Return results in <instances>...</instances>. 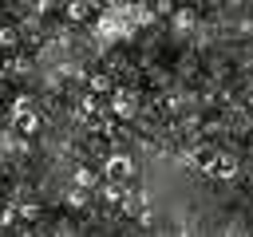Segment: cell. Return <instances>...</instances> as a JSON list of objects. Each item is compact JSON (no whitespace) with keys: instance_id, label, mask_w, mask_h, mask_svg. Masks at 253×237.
<instances>
[{"instance_id":"obj_1","label":"cell","mask_w":253,"mask_h":237,"mask_svg":"<svg viewBox=\"0 0 253 237\" xmlns=\"http://www.w3.org/2000/svg\"><path fill=\"white\" fill-rule=\"evenodd\" d=\"M103 174H107L111 182H126V178H134V162H130V154H111V158L103 162Z\"/></svg>"},{"instance_id":"obj_2","label":"cell","mask_w":253,"mask_h":237,"mask_svg":"<svg viewBox=\"0 0 253 237\" xmlns=\"http://www.w3.org/2000/svg\"><path fill=\"white\" fill-rule=\"evenodd\" d=\"M103 40H111V36H126L130 32V24H126V12H107L103 20H99V28H95Z\"/></svg>"},{"instance_id":"obj_3","label":"cell","mask_w":253,"mask_h":237,"mask_svg":"<svg viewBox=\"0 0 253 237\" xmlns=\"http://www.w3.org/2000/svg\"><path fill=\"white\" fill-rule=\"evenodd\" d=\"M210 170H213V178H221V182H233V178L241 174V162H237L233 154H217Z\"/></svg>"},{"instance_id":"obj_4","label":"cell","mask_w":253,"mask_h":237,"mask_svg":"<svg viewBox=\"0 0 253 237\" xmlns=\"http://www.w3.org/2000/svg\"><path fill=\"white\" fill-rule=\"evenodd\" d=\"M111 107H115L119 118H134V115H138V99H134V91H115Z\"/></svg>"},{"instance_id":"obj_5","label":"cell","mask_w":253,"mask_h":237,"mask_svg":"<svg viewBox=\"0 0 253 237\" xmlns=\"http://www.w3.org/2000/svg\"><path fill=\"white\" fill-rule=\"evenodd\" d=\"M16 122H20V130H24V134H36V130H40V126H43V122H40V115H36V111H28V115H24V118H16Z\"/></svg>"},{"instance_id":"obj_6","label":"cell","mask_w":253,"mask_h":237,"mask_svg":"<svg viewBox=\"0 0 253 237\" xmlns=\"http://www.w3.org/2000/svg\"><path fill=\"white\" fill-rule=\"evenodd\" d=\"M91 16V8L83 4V0H75V4H67V20H87Z\"/></svg>"},{"instance_id":"obj_7","label":"cell","mask_w":253,"mask_h":237,"mask_svg":"<svg viewBox=\"0 0 253 237\" xmlns=\"http://www.w3.org/2000/svg\"><path fill=\"white\" fill-rule=\"evenodd\" d=\"M28 111H36V103H32V99H28V95H20V99H16V103H12V115H16V118H24V115H28Z\"/></svg>"},{"instance_id":"obj_8","label":"cell","mask_w":253,"mask_h":237,"mask_svg":"<svg viewBox=\"0 0 253 237\" xmlns=\"http://www.w3.org/2000/svg\"><path fill=\"white\" fill-rule=\"evenodd\" d=\"M16 28H8V24H0V47H16Z\"/></svg>"},{"instance_id":"obj_9","label":"cell","mask_w":253,"mask_h":237,"mask_svg":"<svg viewBox=\"0 0 253 237\" xmlns=\"http://www.w3.org/2000/svg\"><path fill=\"white\" fill-rule=\"evenodd\" d=\"M103 91H111V79L107 75H91V95H103Z\"/></svg>"},{"instance_id":"obj_10","label":"cell","mask_w":253,"mask_h":237,"mask_svg":"<svg viewBox=\"0 0 253 237\" xmlns=\"http://www.w3.org/2000/svg\"><path fill=\"white\" fill-rule=\"evenodd\" d=\"M75 182H79L83 190H95V174H91V170H75Z\"/></svg>"},{"instance_id":"obj_11","label":"cell","mask_w":253,"mask_h":237,"mask_svg":"<svg viewBox=\"0 0 253 237\" xmlns=\"http://www.w3.org/2000/svg\"><path fill=\"white\" fill-rule=\"evenodd\" d=\"M174 24H178V28H194V12H186V8L174 12Z\"/></svg>"},{"instance_id":"obj_12","label":"cell","mask_w":253,"mask_h":237,"mask_svg":"<svg viewBox=\"0 0 253 237\" xmlns=\"http://www.w3.org/2000/svg\"><path fill=\"white\" fill-rule=\"evenodd\" d=\"M16 217H20V213H16V209H12V205H4V209H0V225H12V221H16Z\"/></svg>"},{"instance_id":"obj_13","label":"cell","mask_w":253,"mask_h":237,"mask_svg":"<svg viewBox=\"0 0 253 237\" xmlns=\"http://www.w3.org/2000/svg\"><path fill=\"white\" fill-rule=\"evenodd\" d=\"M16 213H20V217H28V221H32V217H36V213H40V205H20V209H16Z\"/></svg>"},{"instance_id":"obj_14","label":"cell","mask_w":253,"mask_h":237,"mask_svg":"<svg viewBox=\"0 0 253 237\" xmlns=\"http://www.w3.org/2000/svg\"><path fill=\"white\" fill-rule=\"evenodd\" d=\"M123 4H138V0H123Z\"/></svg>"}]
</instances>
